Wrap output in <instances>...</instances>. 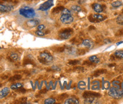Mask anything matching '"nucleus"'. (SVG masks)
Returning <instances> with one entry per match:
<instances>
[{
	"label": "nucleus",
	"mask_w": 123,
	"mask_h": 104,
	"mask_svg": "<svg viewBox=\"0 0 123 104\" xmlns=\"http://www.w3.org/2000/svg\"><path fill=\"white\" fill-rule=\"evenodd\" d=\"M19 14L24 17L32 18L35 16L34 10L31 7L26 6L19 9Z\"/></svg>",
	"instance_id": "nucleus-1"
},
{
	"label": "nucleus",
	"mask_w": 123,
	"mask_h": 104,
	"mask_svg": "<svg viewBox=\"0 0 123 104\" xmlns=\"http://www.w3.org/2000/svg\"><path fill=\"white\" fill-rule=\"evenodd\" d=\"M53 58L52 55H51L49 53L43 52L40 53L39 57H38V60L40 63L43 64H46L51 62L53 60Z\"/></svg>",
	"instance_id": "nucleus-2"
},
{
	"label": "nucleus",
	"mask_w": 123,
	"mask_h": 104,
	"mask_svg": "<svg viewBox=\"0 0 123 104\" xmlns=\"http://www.w3.org/2000/svg\"><path fill=\"white\" fill-rule=\"evenodd\" d=\"M74 33V30L71 28H65L62 29L59 32V36L61 39H67L71 36Z\"/></svg>",
	"instance_id": "nucleus-3"
},
{
	"label": "nucleus",
	"mask_w": 123,
	"mask_h": 104,
	"mask_svg": "<svg viewBox=\"0 0 123 104\" xmlns=\"http://www.w3.org/2000/svg\"><path fill=\"white\" fill-rule=\"evenodd\" d=\"M111 97L116 99L121 98L123 97V90L119 89L116 88H112L108 93Z\"/></svg>",
	"instance_id": "nucleus-4"
},
{
	"label": "nucleus",
	"mask_w": 123,
	"mask_h": 104,
	"mask_svg": "<svg viewBox=\"0 0 123 104\" xmlns=\"http://www.w3.org/2000/svg\"><path fill=\"white\" fill-rule=\"evenodd\" d=\"M106 18L104 16L101 14H94V15H91L89 16V21L91 22L96 23V22H99L100 21H102L104 20Z\"/></svg>",
	"instance_id": "nucleus-5"
},
{
	"label": "nucleus",
	"mask_w": 123,
	"mask_h": 104,
	"mask_svg": "<svg viewBox=\"0 0 123 104\" xmlns=\"http://www.w3.org/2000/svg\"><path fill=\"white\" fill-rule=\"evenodd\" d=\"M60 19L64 24H70L74 21V18L71 14H62Z\"/></svg>",
	"instance_id": "nucleus-6"
},
{
	"label": "nucleus",
	"mask_w": 123,
	"mask_h": 104,
	"mask_svg": "<svg viewBox=\"0 0 123 104\" xmlns=\"http://www.w3.org/2000/svg\"><path fill=\"white\" fill-rule=\"evenodd\" d=\"M54 5V1L53 0H48L46 2H44L43 4L40 5L39 7V10L41 11H46L49 10L51 7Z\"/></svg>",
	"instance_id": "nucleus-7"
},
{
	"label": "nucleus",
	"mask_w": 123,
	"mask_h": 104,
	"mask_svg": "<svg viewBox=\"0 0 123 104\" xmlns=\"http://www.w3.org/2000/svg\"><path fill=\"white\" fill-rule=\"evenodd\" d=\"M101 96L100 94L96 92H90V91H87L85 92L83 94V97L84 98H87L89 97H93V98H99Z\"/></svg>",
	"instance_id": "nucleus-8"
},
{
	"label": "nucleus",
	"mask_w": 123,
	"mask_h": 104,
	"mask_svg": "<svg viewBox=\"0 0 123 104\" xmlns=\"http://www.w3.org/2000/svg\"><path fill=\"white\" fill-rule=\"evenodd\" d=\"M13 7L10 5H5L0 4V12L1 13H7L12 11Z\"/></svg>",
	"instance_id": "nucleus-9"
},
{
	"label": "nucleus",
	"mask_w": 123,
	"mask_h": 104,
	"mask_svg": "<svg viewBox=\"0 0 123 104\" xmlns=\"http://www.w3.org/2000/svg\"><path fill=\"white\" fill-rule=\"evenodd\" d=\"M39 24V21L38 19H31L26 22V25L29 27H34Z\"/></svg>",
	"instance_id": "nucleus-10"
},
{
	"label": "nucleus",
	"mask_w": 123,
	"mask_h": 104,
	"mask_svg": "<svg viewBox=\"0 0 123 104\" xmlns=\"http://www.w3.org/2000/svg\"><path fill=\"white\" fill-rule=\"evenodd\" d=\"M9 93H10V89L8 87H5L0 91V98H3L6 97Z\"/></svg>",
	"instance_id": "nucleus-11"
},
{
	"label": "nucleus",
	"mask_w": 123,
	"mask_h": 104,
	"mask_svg": "<svg viewBox=\"0 0 123 104\" xmlns=\"http://www.w3.org/2000/svg\"><path fill=\"white\" fill-rule=\"evenodd\" d=\"M92 7L93 8V10H94V11L96 12V13H100L103 12V10L102 6L99 4H96V3L93 4L92 5Z\"/></svg>",
	"instance_id": "nucleus-12"
},
{
	"label": "nucleus",
	"mask_w": 123,
	"mask_h": 104,
	"mask_svg": "<svg viewBox=\"0 0 123 104\" xmlns=\"http://www.w3.org/2000/svg\"><path fill=\"white\" fill-rule=\"evenodd\" d=\"M82 44L88 48H92L94 46V43L90 39H85L82 42Z\"/></svg>",
	"instance_id": "nucleus-13"
},
{
	"label": "nucleus",
	"mask_w": 123,
	"mask_h": 104,
	"mask_svg": "<svg viewBox=\"0 0 123 104\" xmlns=\"http://www.w3.org/2000/svg\"><path fill=\"white\" fill-rule=\"evenodd\" d=\"M107 72V70L105 69H97L94 72V73H93V76L95 77H98L101 75L104 74Z\"/></svg>",
	"instance_id": "nucleus-14"
},
{
	"label": "nucleus",
	"mask_w": 123,
	"mask_h": 104,
	"mask_svg": "<svg viewBox=\"0 0 123 104\" xmlns=\"http://www.w3.org/2000/svg\"><path fill=\"white\" fill-rule=\"evenodd\" d=\"M66 104H79V101L77 100L75 98H70L67 99L64 102Z\"/></svg>",
	"instance_id": "nucleus-15"
},
{
	"label": "nucleus",
	"mask_w": 123,
	"mask_h": 104,
	"mask_svg": "<svg viewBox=\"0 0 123 104\" xmlns=\"http://www.w3.org/2000/svg\"><path fill=\"white\" fill-rule=\"evenodd\" d=\"M9 59L11 62H12V61H17L19 59V56H18V55L17 53L12 52L10 54V57L9 58Z\"/></svg>",
	"instance_id": "nucleus-16"
},
{
	"label": "nucleus",
	"mask_w": 123,
	"mask_h": 104,
	"mask_svg": "<svg viewBox=\"0 0 123 104\" xmlns=\"http://www.w3.org/2000/svg\"><path fill=\"white\" fill-rule=\"evenodd\" d=\"M23 87H24V85L22 83H16L12 84L10 87V88L13 90H16L20 88H22Z\"/></svg>",
	"instance_id": "nucleus-17"
},
{
	"label": "nucleus",
	"mask_w": 123,
	"mask_h": 104,
	"mask_svg": "<svg viewBox=\"0 0 123 104\" xmlns=\"http://www.w3.org/2000/svg\"><path fill=\"white\" fill-rule=\"evenodd\" d=\"M89 60L91 62H92L93 63H99L100 62V59H99L96 56L93 55V56H91L89 58Z\"/></svg>",
	"instance_id": "nucleus-18"
},
{
	"label": "nucleus",
	"mask_w": 123,
	"mask_h": 104,
	"mask_svg": "<svg viewBox=\"0 0 123 104\" xmlns=\"http://www.w3.org/2000/svg\"><path fill=\"white\" fill-rule=\"evenodd\" d=\"M122 5L123 2L121 1H116L111 4L112 6L113 7H115V8H117V7L121 6H122Z\"/></svg>",
	"instance_id": "nucleus-19"
},
{
	"label": "nucleus",
	"mask_w": 123,
	"mask_h": 104,
	"mask_svg": "<svg viewBox=\"0 0 123 104\" xmlns=\"http://www.w3.org/2000/svg\"><path fill=\"white\" fill-rule=\"evenodd\" d=\"M21 78H22V76L20 75H15L14 76H12V77L9 79V81H15L20 80Z\"/></svg>",
	"instance_id": "nucleus-20"
},
{
	"label": "nucleus",
	"mask_w": 123,
	"mask_h": 104,
	"mask_svg": "<svg viewBox=\"0 0 123 104\" xmlns=\"http://www.w3.org/2000/svg\"><path fill=\"white\" fill-rule=\"evenodd\" d=\"M27 98L26 97H22L20 98L18 100L16 101V102H14L15 104H26L27 103Z\"/></svg>",
	"instance_id": "nucleus-21"
},
{
	"label": "nucleus",
	"mask_w": 123,
	"mask_h": 104,
	"mask_svg": "<svg viewBox=\"0 0 123 104\" xmlns=\"http://www.w3.org/2000/svg\"><path fill=\"white\" fill-rule=\"evenodd\" d=\"M114 55L116 58H123V50H119V51H116L114 53Z\"/></svg>",
	"instance_id": "nucleus-22"
},
{
	"label": "nucleus",
	"mask_w": 123,
	"mask_h": 104,
	"mask_svg": "<svg viewBox=\"0 0 123 104\" xmlns=\"http://www.w3.org/2000/svg\"><path fill=\"white\" fill-rule=\"evenodd\" d=\"M85 104H92L95 102V99H96V98H93V97H89L85 98Z\"/></svg>",
	"instance_id": "nucleus-23"
},
{
	"label": "nucleus",
	"mask_w": 123,
	"mask_h": 104,
	"mask_svg": "<svg viewBox=\"0 0 123 104\" xmlns=\"http://www.w3.org/2000/svg\"><path fill=\"white\" fill-rule=\"evenodd\" d=\"M116 22L117 24L123 25V15H120L117 17L116 19Z\"/></svg>",
	"instance_id": "nucleus-24"
},
{
	"label": "nucleus",
	"mask_w": 123,
	"mask_h": 104,
	"mask_svg": "<svg viewBox=\"0 0 123 104\" xmlns=\"http://www.w3.org/2000/svg\"><path fill=\"white\" fill-rule=\"evenodd\" d=\"M64 9V8L63 6H58L54 9L52 12H53V13H59L60 12L62 11Z\"/></svg>",
	"instance_id": "nucleus-25"
},
{
	"label": "nucleus",
	"mask_w": 123,
	"mask_h": 104,
	"mask_svg": "<svg viewBox=\"0 0 123 104\" xmlns=\"http://www.w3.org/2000/svg\"><path fill=\"white\" fill-rule=\"evenodd\" d=\"M55 102V99L53 98H49L46 99V100L44 101V103L45 104H53Z\"/></svg>",
	"instance_id": "nucleus-26"
},
{
	"label": "nucleus",
	"mask_w": 123,
	"mask_h": 104,
	"mask_svg": "<svg viewBox=\"0 0 123 104\" xmlns=\"http://www.w3.org/2000/svg\"><path fill=\"white\" fill-rule=\"evenodd\" d=\"M72 10L74 11L75 12H80L81 11V7L79 6L78 5H73L71 6Z\"/></svg>",
	"instance_id": "nucleus-27"
},
{
	"label": "nucleus",
	"mask_w": 123,
	"mask_h": 104,
	"mask_svg": "<svg viewBox=\"0 0 123 104\" xmlns=\"http://www.w3.org/2000/svg\"><path fill=\"white\" fill-rule=\"evenodd\" d=\"M86 51L84 49H79V50H76V53L78 55H83L85 54Z\"/></svg>",
	"instance_id": "nucleus-28"
},
{
	"label": "nucleus",
	"mask_w": 123,
	"mask_h": 104,
	"mask_svg": "<svg viewBox=\"0 0 123 104\" xmlns=\"http://www.w3.org/2000/svg\"><path fill=\"white\" fill-rule=\"evenodd\" d=\"M73 70L74 71H75V72H82L83 71L84 68L83 67L77 66V67H75L73 69Z\"/></svg>",
	"instance_id": "nucleus-29"
},
{
	"label": "nucleus",
	"mask_w": 123,
	"mask_h": 104,
	"mask_svg": "<svg viewBox=\"0 0 123 104\" xmlns=\"http://www.w3.org/2000/svg\"><path fill=\"white\" fill-rule=\"evenodd\" d=\"M79 63V61L78 60H70L68 63V64H70V65H76Z\"/></svg>",
	"instance_id": "nucleus-30"
},
{
	"label": "nucleus",
	"mask_w": 123,
	"mask_h": 104,
	"mask_svg": "<svg viewBox=\"0 0 123 104\" xmlns=\"http://www.w3.org/2000/svg\"><path fill=\"white\" fill-rule=\"evenodd\" d=\"M68 94H67L66 93H63V94H61V95H60L59 97H58V100H59V101L63 100H64V99L68 97Z\"/></svg>",
	"instance_id": "nucleus-31"
},
{
	"label": "nucleus",
	"mask_w": 123,
	"mask_h": 104,
	"mask_svg": "<svg viewBox=\"0 0 123 104\" xmlns=\"http://www.w3.org/2000/svg\"><path fill=\"white\" fill-rule=\"evenodd\" d=\"M65 51V47H59L55 49V51L57 52H62Z\"/></svg>",
	"instance_id": "nucleus-32"
},
{
	"label": "nucleus",
	"mask_w": 123,
	"mask_h": 104,
	"mask_svg": "<svg viewBox=\"0 0 123 104\" xmlns=\"http://www.w3.org/2000/svg\"><path fill=\"white\" fill-rule=\"evenodd\" d=\"M35 34L37 35L38 36H44V35H45V33H43V32L41 31V30H37V31H35Z\"/></svg>",
	"instance_id": "nucleus-33"
},
{
	"label": "nucleus",
	"mask_w": 123,
	"mask_h": 104,
	"mask_svg": "<svg viewBox=\"0 0 123 104\" xmlns=\"http://www.w3.org/2000/svg\"><path fill=\"white\" fill-rule=\"evenodd\" d=\"M62 14H71V12L70 10L67 9H64L62 11Z\"/></svg>",
	"instance_id": "nucleus-34"
},
{
	"label": "nucleus",
	"mask_w": 123,
	"mask_h": 104,
	"mask_svg": "<svg viewBox=\"0 0 123 104\" xmlns=\"http://www.w3.org/2000/svg\"><path fill=\"white\" fill-rule=\"evenodd\" d=\"M83 65H86V66H91L93 65V63L91 62V61H84L83 63Z\"/></svg>",
	"instance_id": "nucleus-35"
},
{
	"label": "nucleus",
	"mask_w": 123,
	"mask_h": 104,
	"mask_svg": "<svg viewBox=\"0 0 123 104\" xmlns=\"http://www.w3.org/2000/svg\"><path fill=\"white\" fill-rule=\"evenodd\" d=\"M33 62H32L31 60L30 59H27L26 60H25L24 62V65H27V64H33Z\"/></svg>",
	"instance_id": "nucleus-36"
},
{
	"label": "nucleus",
	"mask_w": 123,
	"mask_h": 104,
	"mask_svg": "<svg viewBox=\"0 0 123 104\" xmlns=\"http://www.w3.org/2000/svg\"><path fill=\"white\" fill-rule=\"evenodd\" d=\"M18 93H24L26 92V90L25 89L22 87V88H20L19 89H17L16 91Z\"/></svg>",
	"instance_id": "nucleus-37"
},
{
	"label": "nucleus",
	"mask_w": 123,
	"mask_h": 104,
	"mask_svg": "<svg viewBox=\"0 0 123 104\" xmlns=\"http://www.w3.org/2000/svg\"><path fill=\"white\" fill-rule=\"evenodd\" d=\"M123 35V30H120L117 32L116 36H122Z\"/></svg>",
	"instance_id": "nucleus-38"
},
{
	"label": "nucleus",
	"mask_w": 123,
	"mask_h": 104,
	"mask_svg": "<svg viewBox=\"0 0 123 104\" xmlns=\"http://www.w3.org/2000/svg\"><path fill=\"white\" fill-rule=\"evenodd\" d=\"M51 69H53L54 71H60V70H61V69H60L58 66H56V65H53V66H52Z\"/></svg>",
	"instance_id": "nucleus-39"
},
{
	"label": "nucleus",
	"mask_w": 123,
	"mask_h": 104,
	"mask_svg": "<svg viewBox=\"0 0 123 104\" xmlns=\"http://www.w3.org/2000/svg\"><path fill=\"white\" fill-rule=\"evenodd\" d=\"M44 27H44V26L43 25V24H40V25H39L38 26V30L42 31V30H43L44 29Z\"/></svg>",
	"instance_id": "nucleus-40"
},
{
	"label": "nucleus",
	"mask_w": 123,
	"mask_h": 104,
	"mask_svg": "<svg viewBox=\"0 0 123 104\" xmlns=\"http://www.w3.org/2000/svg\"><path fill=\"white\" fill-rule=\"evenodd\" d=\"M101 40H102V39H101V37L100 36H98L96 38V43L101 42Z\"/></svg>",
	"instance_id": "nucleus-41"
},
{
	"label": "nucleus",
	"mask_w": 123,
	"mask_h": 104,
	"mask_svg": "<svg viewBox=\"0 0 123 104\" xmlns=\"http://www.w3.org/2000/svg\"><path fill=\"white\" fill-rule=\"evenodd\" d=\"M47 91L46 89H42L41 90V91H39V94H45V93H47Z\"/></svg>",
	"instance_id": "nucleus-42"
},
{
	"label": "nucleus",
	"mask_w": 123,
	"mask_h": 104,
	"mask_svg": "<svg viewBox=\"0 0 123 104\" xmlns=\"http://www.w3.org/2000/svg\"><path fill=\"white\" fill-rule=\"evenodd\" d=\"M104 43H105L106 44H108V43H110L111 42V41L110 40V39H106L104 40Z\"/></svg>",
	"instance_id": "nucleus-43"
},
{
	"label": "nucleus",
	"mask_w": 123,
	"mask_h": 104,
	"mask_svg": "<svg viewBox=\"0 0 123 104\" xmlns=\"http://www.w3.org/2000/svg\"><path fill=\"white\" fill-rule=\"evenodd\" d=\"M89 30H95V27L94 26H91L89 27Z\"/></svg>",
	"instance_id": "nucleus-44"
},
{
	"label": "nucleus",
	"mask_w": 123,
	"mask_h": 104,
	"mask_svg": "<svg viewBox=\"0 0 123 104\" xmlns=\"http://www.w3.org/2000/svg\"><path fill=\"white\" fill-rule=\"evenodd\" d=\"M86 0H80V1H79V4H83V3H84V2H85Z\"/></svg>",
	"instance_id": "nucleus-45"
},
{
	"label": "nucleus",
	"mask_w": 123,
	"mask_h": 104,
	"mask_svg": "<svg viewBox=\"0 0 123 104\" xmlns=\"http://www.w3.org/2000/svg\"><path fill=\"white\" fill-rule=\"evenodd\" d=\"M113 65H114V66H115V64H109V67H113Z\"/></svg>",
	"instance_id": "nucleus-46"
},
{
	"label": "nucleus",
	"mask_w": 123,
	"mask_h": 104,
	"mask_svg": "<svg viewBox=\"0 0 123 104\" xmlns=\"http://www.w3.org/2000/svg\"><path fill=\"white\" fill-rule=\"evenodd\" d=\"M123 43V42H118L117 43V45H119V44H120L121 43Z\"/></svg>",
	"instance_id": "nucleus-47"
},
{
	"label": "nucleus",
	"mask_w": 123,
	"mask_h": 104,
	"mask_svg": "<svg viewBox=\"0 0 123 104\" xmlns=\"http://www.w3.org/2000/svg\"><path fill=\"white\" fill-rule=\"evenodd\" d=\"M121 87H122V88L123 89V82H122V84H121Z\"/></svg>",
	"instance_id": "nucleus-48"
},
{
	"label": "nucleus",
	"mask_w": 123,
	"mask_h": 104,
	"mask_svg": "<svg viewBox=\"0 0 123 104\" xmlns=\"http://www.w3.org/2000/svg\"><path fill=\"white\" fill-rule=\"evenodd\" d=\"M1 87H2V84H0V88H1Z\"/></svg>",
	"instance_id": "nucleus-49"
},
{
	"label": "nucleus",
	"mask_w": 123,
	"mask_h": 104,
	"mask_svg": "<svg viewBox=\"0 0 123 104\" xmlns=\"http://www.w3.org/2000/svg\"><path fill=\"white\" fill-rule=\"evenodd\" d=\"M0 49H1V47H0Z\"/></svg>",
	"instance_id": "nucleus-50"
}]
</instances>
